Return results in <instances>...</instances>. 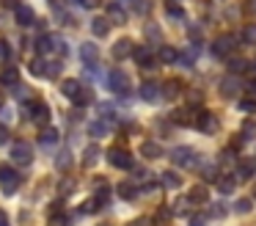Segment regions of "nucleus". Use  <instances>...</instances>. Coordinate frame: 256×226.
<instances>
[{
	"instance_id": "nucleus-31",
	"label": "nucleus",
	"mask_w": 256,
	"mask_h": 226,
	"mask_svg": "<svg viewBox=\"0 0 256 226\" xmlns=\"http://www.w3.org/2000/svg\"><path fill=\"white\" fill-rule=\"evenodd\" d=\"M0 80L6 83V86H17V83H20V75H17V69H12V66H8V69H3Z\"/></svg>"
},
{
	"instance_id": "nucleus-15",
	"label": "nucleus",
	"mask_w": 256,
	"mask_h": 226,
	"mask_svg": "<svg viewBox=\"0 0 256 226\" xmlns=\"http://www.w3.org/2000/svg\"><path fill=\"white\" fill-rule=\"evenodd\" d=\"M140 154L146 160H157V157H162V146L157 141H144L140 143Z\"/></svg>"
},
{
	"instance_id": "nucleus-9",
	"label": "nucleus",
	"mask_w": 256,
	"mask_h": 226,
	"mask_svg": "<svg viewBox=\"0 0 256 226\" xmlns=\"http://www.w3.org/2000/svg\"><path fill=\"white\" fill-rule=\"evenodd\" d=\"M80 61H83L88 69H96V64H100V50H96V44H91V42L80 44Z\"/></svg>"
},
{
	"instance_id": "nucleus-14",
	"label": "nucleus",
	"mask_w": 256,
	"mask_h": 226,
	"mask_svg": "<svg viewBox=\"0 0 256 226\" xmlns=\"http://www.w3.org/2000/svg\"><path fill=\"white\" fill-rule=\"evenodd\" d=\"M132 42H130V39H118L116 44H113V58L116 61H122V58H130V55H132Z\"/></svg>"
},
{
	"instance_id": "nucleus-40",
	"label": "nucleus",
	"mask_w": 256,
	"mask_h": 226,
	"mask_svg": "<svg viewBox=\"0 0 256 226\" xmlns=\"http://www.w3.org/2000/svg\"><path fill=\"white\" fill-rule=\"evenodd\" d=\"M240 110H245V113H254V110H256V97L240 99Z\"/></svg>"
},
{
	"instance_id": "nucleus-41",
	"label": "nucleus",
	"mask_w": 256,
	"mask_h": 226,
	"mask_svg": "<svg viewBox=\"0 0 256 226\" xmlns=\"http://www.w3.org/2000/svg\"><path fill=\"white\" fill-rule=\"evenodd\" d=\"M234 212H240V215L250 212V198H240V201L234 204Z\"/></svg>"
},
{
	"instance_id": "nucleus-1",
	"label": "nucleus",
	"mask_w": 256,
	"mask_h": 226,
	"mask_svg": "<svg viewBox=\"0 0 256 226\" xmlns=\"http://www.w3.org/2000/svg\"><path fill=\"white\" fill-rule=\"evenodd\" d=\"M61 91H64V97H69L74 105H88L91 102V94L80 86V80H64Z\"/></svg>"
},
{
	"instance_id": "nucleus-33",
	"label": "nucleus",
	"mask_w": 256,
	"mask_h": 226,
	"mask_svg": "<svg viewBox=\"0 0 256 226\" xmlns=\"http://www.w3.org/2000/svg\"><path fill=\"white\" fill-rule=\"evenodd\" d=\"M196 58H198V47H188L184 53H179V61H182L184 66H190Z\"/></svg>"
},
{
	"instance_id": "nucleus-25",
	"label": "nucleus",
	"mask_w": 256,
	"mask_h": 226,
	"mask_svg": "<svg viewBox=\"0 0 256 226\" xmlns=\"http://www.w3.org/2000/svg\"><path fill=\"white\" fill-rule=\"evenodd\" d=\"M248 69H250V64L245 58H232L228 61V72H232V75H245Z\"/></svg>"
},
{
	"instance_id": "nucleus-47",
	"label": "nucleus",
	"mask_w": 256,
	"mask_h": 226,
	"mask_svg": "<svg viewBox=\"0 0 256 226\" xmlns=\"http://www.w3.org/2000/svg\"><path fill=\"white\" fill-rule=\"evenodd\" d=\"M190 105H193V108H198V105H201V94H198V91H193V94L188 97V108H190Z\"/></svg>"
},
{
	"instance_id": "nucleus-35",
	"label": "nucleus",
	"mask_w": 256,
	"mask_h": 226,
	"mask_svg": "<svg viewBox=\"0 0 256 226\" xmlns=\"http://www.w3.org/2000/svg\"><path fill=\"white\" fill-rule=\"evenodd\" d=\"M162 185H168V187H179V185H182V179H179L176 171H166V174H162Z\"/></svg>"
},
{
	"instance_id": "nucleus-8",
	"label": "nucleus",
	"mask_w": 256,
	"mask_h": 226,
	"mask_svg": "<svg viewBox=\"0 0 256 226\" xmlns=\"http://www.w3.org/2000/svg\"><path fill=\"white\" fill-rule=\"evenodd\" d=\"M28 113H30V119L42 127H47V121H50V108H47V102H42V99H34V102L28 105Z\"/></svg>"
},
{
	"instance_id": "nucleus-3",
	"label": "nucleus",
	"mask_w": 256,
	"mask_h": 226,
	"mask_svg": "<svg viewBox=\"0 0 256 226\" xmlns=\"http://www.w3.org/2000/svg\"><path fill=\"white\" fill-rule=\"evenodd\" d=\"M171 160L176 165H182V168H196V165H198V154H196L193 149H188V146L171 149Z\"/></svg>"
},
{
	"instance_id": "nucleus-51",
	"label": "nucleus",
	"mask_w": 256,
	"mask_h": 226,
	"mask_svg": "<svg viewBox=\"0 0 256 226\" xmlns=\"http://www.w3.org/2000/svg\"><path fill=\"white\" fill-rule=\"evenodd\" d=\"M245 88H248V94H250V97H256V77H250V80H248V86H245Z\"/></svg>"
},
{
	"instance_id": "nucleus-4",
	"label": "nucleus",
	"mask_w": 256,
	"mask_h": 226,
	"mask_svg": "<svg viewBox=\"0 0 256 226\" xmlns=\"http://www.w3.org/2000/svg\"><path fill=\"white\" fill-rule=\"evenodd\" d=\"M234 50H237V39L228 36V33L226 36H218L215 42H212V55H215V58H228Z\"/></svg>"
},
{
	"instance_id": "nucleus-22",
	"label": "nucleus",
	"mask_w": 256,
	"mask_h": 226,
	"mask_svg": "<svg viewBox=\"0 0 256 226\" xmlns=\"http://www.w3.org/2000/svg\"><path fill=\"white\" fill-rule=\"evenodd\" d=\"M56 50V39L52 36H39L36 39V53L39 55H47V53H52Z\"/></svg>"
},
{
	"instance_id": "nucleus-26",
	"label": "nucleus",
	"mask_w": 256,
	"mask_h": 226,
	"mask_svg": "<svg viewBox=\"0 0 256 226\" xmlns=\"http://www.w3.org/2000/svg\"><path fill=\"white\" fill-rule=\"evenodd\" d=\"M174 121H176L179 127H188L190 121L196 124V119H193V113H190V108H184V110H174V116H171Z\"/></svg>"
},
{
	"instance_id": "nucleus-45",
	"label": "nucleus",
	"mask_w": 256,
	"mask_h": 226,
	"mask_svg": "<svg viewBox=\"0 0 256 226\" xmlns=\"http://www.w3.org/2000/svg\"><path fill=\"white\" fill-rule=\"evenodd\" d=\"M72 3H78L80 9H100L102 0H72Z\"/></svg>"
},
{
	"instance_id": "nucleus-39",
	"label": "nucleus",
	"mask_w": 256,
	"mask_h": 226,
	"mask_svg": "<svg viewBox=\"0 0 256 226\" xmlns=\"http://www.w3.org/2000/svg\"><path fill=\"white\" fill-rule=\"evenodd\" d=\"M174 207H176V212H179V215H184V212H190V207H193V201H190V198L184 196V198H179V201L174 204Z\"/></svg>"
},
{
	"instance_id": "nucleus-7",
	"label": "nucleus",
	"mask_w": 256,
	"mask_h": 226,
	"mask_svg": "<svg viewBox=\"0 0 256 226\" xmlns=\"http://www.w3.org/2000/svg\"><path fill=\"white\" fill-rule=\"evenodd\" d=\"M108 86H110L118 97H130V77L124 75V72L113 69L110 75H108Z\"/></svg>"
},
{
	"instance_id": "nucleus-37",
	"label": "nucleus",
	"mask_w": 256,
	"mask_h": 226,
	"mask_svg": "<svg viewBox=\"0 0 256 226\" xmlns=\"http://www.w3.org/2000/svg\"><path fill=\"white\" fill-rule=\"evenodd\" d=\"M96 157H100V149H96V146H88V149H86V154H83V165H94Z\"/></svg>"
},
{
	"instance_id": "nucleus-48",
	"label": "nucleus",
	"mask_w": 256,
	"mask_h": 226,
	"mask_svg": "<svg viewBox=\"0 0 256 226\" xmlns=\"http://www.w3.org/2000/svg\"><path fill=\"white\" fill-rule=\"evenodd\" d=\"M94 209H96V198H88V201L83 204V212L88 215V212H94Z\"/></svg>"
},
{
	"instance_id": "nucleus-44",
	"label": "nucleus",
	"mask_w": 256,
	"mask_h": 226,
	"mask_svg": "<svg viewBox=\"0 0 256 226\" xmlns=\"http://www.w3.org/2000/svg\"><path fill=\"white\" fill-rule=\"evenodd\" d=\"M12 58V47H8L6 39H0V61H8Z\"/></svg>"
},
{
	"instance_id": "nucleus-43",
	"label": "nucleus",
	"mask_w": 256,
	"mask_h": 226,
	"mask_svg": "<svg viewBox=\"0 0 256 226\" xmlns=\"http://www.w3.org/2000/svg\"><path fill=\"white\" fill-rule=\"evenodd\" d=\"M61 69H64L61 61H52V64H47V77H58V75H61Z\"/></svg>"
},
{
	"instance_id": "nucleus-36",
	"label": "nucleus",
	"mask_w": 256,
	"mask_h": 226,
	"mask_svg": "<svg viewBox=\"0 0 256 226\" xmlns=\"http://www.w3.org/2000/svg\"><path fill=\"white\" fill-rule=\"evenodd\" d=\"M56 163H58V168H61V171H66L69 165H72V154H69V149H61V154H58Z\"/></svg>"
},
{
	"instance_id": "nucleus-53",
	"label": "nucleus",
	"mask_w": 256,
	"mask_h": 226,
	"mask_svg": "<svg viewBox=\"0 0 256 226\" xmlns=\"http://www.w3.org/2000/svg\"><path fill=\"white\" fill-rule=\"evenodd\" d=\"M6 141H8V130L0 124V143H6Z\"/></svg>"
},
{
	"instance_id": "nucleus-21",
	"label": "nucleus",
	"mask_w": 256,
	"mask_h": 226,
	"mask_svg": "<svg viewBox=\"0 0 256 226\" xmlns=\"http://www.w3.org/2000/svg\"><path fill=\"white\" fill-rule=\"evenodd\" d=\"M234 187H237V176H234V174L218 176V190H220V193H232Z\"/></svg>"
},
{
	"instance_id": "nucleus-29",
	"label": "nucleus",
	"mask_w": 256,
	"mask_h": 226,
	"mask_svg": "<svg viewBox=\"0 0 256 226\" xmlns=\"http://www.w3.org/2000/svg\"><path fill=\"white\" fill-rule=\"evenodd\" d=\"M240 135H242V141H250V138H256V121H254V119H245V121H242V130H240Z\"/></svg>"
},
{
	"instance_id": "nucleus-49",
	"label": "nucleus",
	"mask_w": 256,
	"mask_h": 226,
	"mask_svg": "<svg viewBox=\"0 0 256 226\" xmlns=\"http://www.w3.org/2000/svg\"><path fill=\"white\" fill-rule=\"evenodd\" d=\"M204 223H206L204 215H193V218H190V226H204Z\"/></svg>"
},
{
	"instance_id": "nucleus-52",
	"label": "nucleus",
	"mask_w": 256,
	"mask_h": 226,
	"mask_svg": "<svg viewBox=\"0 0 256 226\" xmlns=\"http://www.w3.org/2000/svg\"><path fill=\"white\" fill-rule=\"evenodd\" d=\"M212 207H215V218H220V215H226V209H223L226 204H212Z\"/></svg>"
},
{
	"instance_id": "nucleus-18",
	"label": "nucleus",
	"mask_w": 256,
	"mask_h": 226,
	"mask_svg": "<svg viewBox=\"0 0 256 226\" xmlns=\"http://www.w3.org/2000/svg\"><path fill=\"white\" fill-rule=\"evenodd\" d=\"M91 31H94V36H108L110 33V20L108 17H94L91 20Z\"/></svg>"
},
{
	"instance_id": "nucleus-11",
	"label": "nucleus",
	"mask_w": 256,
	"mask_h": 226,
	"mask_svg": "<svg viewBox=\"0 0 256 226\" xmlns=\"http://www.w3.org/2000/svg\"><path fill=\"white\" fill-rule=\"evenodd\" d=\"M140 99H144V102H149V105H154V102H160V97H162V88L157 86L154 80H146L144 86H140Z\"/></svg>"
},
{
	"instance_id": "nucleus-32",
	"label": "nucleus",
	"mask_w": 256,
	"mask_h": 226,
	"mask_svg": "<svg viewBox=\"0 0 256 226\" xmlns=\"http://www.w3.org/2000/svg\"><path fill=\"white\" fill-rule=\"evenodd\" d=\"M116 190H118V196H122V198H135V196H138V190L132 187V182H122Z\"/></svg>"
},
{
	"instance_id": "nucleus-38",
	"label": "nucleus",
	"mask_w": 256,
	"mask_h": 226,
	"mask_svg": "<svg viewBox=\"0 0 256 226\" xmlns=\"http://www.w3.org/2000/svg\"><path fill=\"white\" fill-rule=\"evenodd\" d=\"M242 42L245 44H256V25H248L242 31Z\"/></svg>"
},
{
	"instance_id": "nucleus-6",
	"label": "nucleus",
	"mask_w": 256,
	"mask_h": 226,
	"mask_svg": "<svg viewBox=\"0 0 256 226\" xmlns=\"http://www.w3.org/2000/svg\"><path fill=\"white\" fill-rule=\"evenodd\" d=\"M8 157H12V163H17V165H28L30 160H34V149H30V143L17 141L12 146V152H8Z\"/></svg>"
},
{
	"instance_id": "nucleus-28",
	"label": "nucleus",
	"mask_w": 256,
	"mask_h": 226,
	"mask_svg": "<svg viewBox=\"0 0 256 226\" xmlns=\"http://www.w3.org/2000/svg\"><path fill=\"white\" fill-rule=\"evenodd\" d=\"M256 174V160H242L240 163V179H250Z\"/></svg>"
},
{
	"instance_id": "nucleus-30",
	"label": "nucleus",
	"mask_w": 256,
	"mask_h": 226,
	"mask_svg": "<svg viewBox=\"0 0 256 226\" xmlns=\"http://www.w3.org/2000/svg\"><path fill=\"white\" fill-rule=\"evenodd\" d=\"M30 72L39 75V77H47V61L44 58H34L30 61Z\"/></svg>"
},
{
	"instance_id": "nucleus-2",
	"label": "nucleus",
	"mask_w": 256,
	"mask_h": 226,
	"mask_svg": "<svg viewBox=\"0 0 256 226\" xmlns=\"http://www.w3.org/2000/svg\"><path fill=\"white\" fill-rule=\"evenodd\" d=\"M108 163H110L113 168H124V171L135 168V160H132V154H130L127 149H122V146H113L110 152H108Z\"/></svg>"
},
{
	"instance_id": "nucleus-50",
	"label": "nucleus",
	"mask_w": 256,
	"mask_h": 226,
	"mask_svg": "<svg viewBox=\"0 0 256 226\" xmlns=\"http://www.w3.org/2000/svg\"><path fill=\"white\" fill-rule=\"evenodd\" d=\"M245 11H248L250 17H256V0H248V3H245Z\"/></svg>"
},
{
	"instance_id": "nucleus-13",
	"label": "nucleus",
	"mask_w": 256,
	"mask_h": 226,
	"mask_svg": "<svg viewBox=\"0 0 256 226\" xmlns=\"http://www.w3.org/2000/svg\"><path fill=\"white\" fill-rule=\"evenodd\" d=\"M132 58L138 66H154V53L149 47H135L132 50Z\"/></svg>"
},
{
	"instance_id": "nucleus-23",
	"label": "nucleus",
	"mask_w": 256,
	"mask_h": 226,
	"mask_svg": "<svg viewBox=\"0 0 256 226\" xmlns=\"http://www.w3.org/2000/svg\"><path fill=\"white\" fill-rule=\"evenodd\" d=\"M108 132H110V124H108V121H91L88 124V135L91 138H105Z\"/></svg>"
},
{
	"instance_id": "nucleus-19",
	"label": "nucleus",
	"mask_w": 256,
	"mask_h": 226,
	"mask_svg": "<svg viewBox=\"0 0 256 226\" xmlns=\"http://www.w3.org/2000/svg\"><path fill=\"white\" fill-rule=\"evenodd\" d=\"M182 91H184V86L179 80H168L166 86H162V97L166 99H176V97H182Z\"/></svg>"
},
{
	"instance_id": "nucleus-34",
	"label": "nucleus",
	"mask_w": 256,
	"mask_h": 226,
	"mask_svg": "<svg viewBox=\"0 0 256 226\" xmlns=\"http://www.w3.org/2000/svg\"><path fill=\"white\" fill-rule=\"evenodd\" d=\"M166 14L174 17V20H182V6L174 3V0H166Z\"/></svg>"
},
{
	"instance_id": "nucleus-16",
	"label": "nucleus",
	"mask_w": 256,
	"mask_h": 226,
	"mask_svg": "<svg viewBox=\"0 0 256 226\" xmlns=\"http://www.w3.org/2000/svg\"><path fill=\"white\" fill-rule=\"evenodd\" d=\"M105 11H108V20L116 22V25H124V22H127V11H124L118 3H110Z\"/></svg>"
},
{
	"instance_id": "nucleus-46",
	"label": "nucleus",
	"mask_w": 256,
	"mask_h": 226,
	"mask_svg": "<svg viewBox=\"0 0 256 226\" xmlns=\"http://www.w3.org/2000/svg\"><path fill=\"white\" fill-rule=\"evenodd\" d=\"M146 36H149V42H160V28L149 25V28H146Z\"/></svg>"
},
{
	"instance_id": "nucleus-17",
	"label": "nucleus",
	"mask_w": 256,
	"mask_h": 226,
	"mask_svg": "<svg viewBox=\"0 0 256 226\" xmlns=\"http://www.w3.org/2000/svg\"><path fill=\"white\" fill-rule=\"evenodd\" d=\"M188 198L193 204H204L206 198H210V187H206V185H193V187H190V193H188Z\"/></svg>"
},
{
	"instance_id": "nucleus-10",
	"label": "nucleus",
	"mask_w": 256,
	"mask_h": 226,
	"mask_svg": "<svg viewBox=\"0 0 256 226\" xmlns=\"http://www.w3.org/2000/svg\"><path fill=\"white\" fill-rule=\"evenodd\" d=\"M196 127H198L201 132H206V135H212V132H218V116L210 113V110H201V113L196 116Z\"/></svg>"
},
{
	"instance_id": "nucleus-42",
	"label": "nucleus",
	"mask_w": 256,
	"mask_h": 226,
	"mask_svg": "<svg viewBox=\"0 0 256 226\" xmlns=\"http://www.w3.org/2000/svg\"><path fill=\"white\" fill-rule=\"evenodd\" d=\"M50 226H69V218L64 212H58V215H50Z\"/></svg>"
},
{
	"instance_id": "nucleus-54",
	"label": "nucleus",
	"mask_w": 256,
	"mask_h": 226,
	"mask_svg": "<svg viewBox=\"0 0 256 226\" xmlns=\"http://www.w3.org/2000/svg\"><path fill=\"white\" fill-rule=\"evenodd\" d=\"M0 226H8V215L3 212V209H0Z\"/></svg>"
},
{
	"instance_id": "nucleus-5",
	"label": "nucleus",
	"mask_w": 256,
	"mask_h": 226,
	"mask_svg": "<svg viewBox=\"0 0 256 226\" xmlns=\"http://www.w3.org/2000/svg\"><path fill=\"white\" fill-rule=\"evenodd\" d=\"M0 182H3V193H6V196H14L17 187H20V174L12 165H0Z\"/></svg>"
},
{
	"instance_id": "nucleus-27",
	"label": "nucleus",
	"mask_w": 256,
	"mask_h": 226,
	"mask_svg": "<svg viewBox=\"0 0 256 226\" xmlns=\"http://www.w3.org/2000/svg\"><path fill=\"white\" fill-rule=\"evenodd\" d=\"M157 58L162 61V64H176L179 61V50H174V47H160V55Z\"/></svg>"
},
{
	"instance_id": "nucleus-24",
	"label": "nucleus",
	"mask_w": 256,
	"mask_h": 226,
	"mask_svg": "<svg viewBox=\"0 0 256 226\" xmlns=\"http://www.w3.org/2000/svg\"><path fill=\"white\" fill-rule=\"evenodd\" d=\"M14 14H17V22L20 25H34V11L28 9V6H17V9H14Z\"/></svg>"
},
{
	"instance_id": "nucleus-20",
	"label": "nucleus",
	"mask_w": 256,
	"mask_h": 226,
	"mask_svg": "<svg viewBox=\"0 0 256 226\" xmlns=\"http://www.w3.org/2000/svg\"><path fill=\"white\" fill-rule=\"evenodd\" d=\"M39 141L44 143V146H52V143L61 141V132H58L56 127H44V130H42V135H39Z\"/></svg>"
},
{
	"instance_id": "nucleus-12",
	"label": "nucleus",
	"mask_w": 256,
	"mask_h": 226,
	"mask_svg": "<svg viewBox=\"0 0 256 226\" xmlns=\"http://www.w3.org/2000/svg\"><path fill=\"white\" fill-rule=\"evenodd\" d=\"M240 94V80H237V75H226L220 80V97H226V99H234Z\"/></svg>"
},
{
	"instance_id": "nucleus-55",
	"label": "nucleus",
	"mask_w": 256,
	"mask_h": 226,
	"mask_svg": "<svg viewBox=\"0 0 256 226\" xmlns=\"http://www.w3.org/2000/svg\"><path fill=\"white\" fill-rule=\"evenodd\" d=\"M100 226H110V223H100Z\"/></svg>"
}]
</instances>
